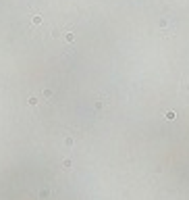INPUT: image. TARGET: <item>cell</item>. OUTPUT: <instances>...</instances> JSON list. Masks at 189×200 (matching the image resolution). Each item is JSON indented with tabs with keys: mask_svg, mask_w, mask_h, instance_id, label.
<instances>
[{
	"mask_svg": "<svg viewBox=\"0 0 189 200\" xmlns=\"http://www.w3.org/2000/svg\"><path fill=\"white\" fill-rule=\"evenodd\" d=\"M31 23H33V25H40V23H42V17H40V15H33V17H31Z\"/></svg>",
	"mask_w": 189,
	"mask_h": 200,
	"instance_id": "1",
	"label": "cell"
},
{
	"mask_svg": "<svg viewBox=\"0 0 189 200\" xmlns=\"http://www.w3.org/2000/svg\"><path fill=\"white\" fill-rule=\"evenodd\" d=\"M166 119H168V121H172V119H177V115H175V111H168V113H166Z\"/></svg>",
	"mask_w": 189,
	"mask_h": 200,
	"instance_id": "2",
	"label": "cell"
},
{
	"mask_svg": "<svg viewBox=\"0 0 189 200\" xmlns=\"http://www.w3.org/2000/svg\"><path fill=\"white\" fill-rule=\"evenodd\" d=\"M73 38H75V35H73L71 31H69V33H64V40H67V42H73Z\"/></svg>",
	"mask_w": 189,
	"mask_h": 200,
	"instance_id": "3",
	"label": "cell"
}]
</instances>
